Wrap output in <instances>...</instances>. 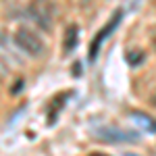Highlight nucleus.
<instances>
[{"label":"nucleus","instance_id":"20e7f679","mask_svg":"<svg viewBox=\"0 0 156 156\" xmlns=\"http://www.w3.org/2000/svg\"><path fill=\"white\" fill-rule=\"evenodd\" d=\"M121 19H123V11H121V9H117V11H115V15L110 17V21H108V23L96 34V37H94V42H92V46H90V52H87L90 60H96L98 52H100V46H102V42H104V40H106V37L110 36L117 27H119Z\"/></svg>","mask_w":156,"mask_h":156},{"label":"nucleus","instance_id":"f257e3e1","mask_svg":"<svg viewBox=\"0 0 156 156\" xmlns=\"http://www.w3.org/2000/svg\"><path fill=\"white\" fill-rule=\"evenodd\" d=\"M27 15L40 29L52 31L56 21V4L52 0H31L27 6Z\"/></svg>","mask_w":156,"mask_h":156},{"label":"nucleus","instance_id":"f03ea898","mask_svg":"<svg viewBox=\"0 0 156 156\" xmlns=\"http://www.w3.org/2000/svg\"><path fill=\"white\" fill-rule=\"evenodd\" d=\"M15 44L19 46L21 52L29 54V56H42L44 50H46L44 40L37 36L34 29H29V27H21V29L15 31Z\"/></svg>","mask_w":156,"mask_h":156},{"label":"nucleus","instance_id":"1a4fd4ad","mask_svg":"<svg viewBox=\"0 0 156 156\" xmlns=\"http://www.w3.org/2000/svg\"><path fill=\"white\" fill-rule=\"evenodd\" d=\"M150 104H152V106L156 108V92H154V94H152V96H150Z\"/></svg>","mask_w":156,"mask_h":156},{"label":"nucleus","instance_id":"423d86ee","mask_svg":"<svg viewBox=\"0 0 156 156\" xmlns=\"http://www.w3.org/2000/svg\"><path fill=\"white\" fill-rule=\"evenodd\" d=\"M131 119L142 127L146 129L148 133H156V121L152 117H148V115H140V112H131Z\"/></svg>","mask_w":156,"mask_h":156},{"label":"nucleus","instance_id":"9d476101","mask_svg":"<svg viewBox=\"0 0 156 156\" xmlns=\"http://www.w3.org/2000/svg\"><path fill=\"white\" fill-rule=\"evenodd\" d=\"M123 156H135V154H123Z\"/></svg>","mask_w":156,"mask_h":156},{"label":"nucleus","instance_id":"6e6552de","mask_svg":"<svg viewBox=\"0 0 156 156\" xmlns=\"http://www.w3.org/2000/svg\"><path fill=\"white\" fill-rule=\"evenodd\" d=\"M148 37H150V44H152V48H154V52H156V27H152V29H150Z\"/></svg>","mask_w":156,"mask_h":156},{"label":"nucleus","instance_id":"0eeeda50","mask_svg":"<svg viewBox=\"0 0 156 156\" xmlns=\"http://www.w3.org/2000/svg\"><path fill=\"white\" fill-rule=\"evenodd\" d=\"M125 58H127V62H129L131 67H137V65L144 60V52H142V50H131V52L125 54Z\"/></svg>","mask_w":156,"mask_h":156},{"label":"nucleus","instance_id":"7ed1b4c3","mask_svg":"<svg viewBox=\"0 0 156 156\" xmlns=\"http://www.w3.org/2000/svg\"><path fill=\"white\" fill-rule=\"evenodd\" d=\"M92 137L106 142V144H133L140 140V133L129 131V129H119V127H98L92 131Z\"/></svg>","mask_w":156,"mask_h":156},{"label":"nucleus","instance_id":"39448f33","mask_svg":"<svg viewBox=\"0 0 156 156\" xmlns=\"http://www.w3.org/2000/svg\"><path fill=\"white\" fill-rule=\"evenodd\" d=\"M77 42H79V27L73 23V25H69V27L65 29V37H62V50H65V52H71V50L77 46Z\"/></svg>","mask_w":156,"mask_h":156}]
</instances>
